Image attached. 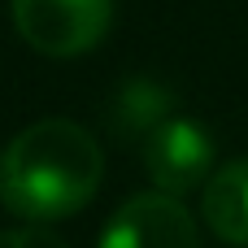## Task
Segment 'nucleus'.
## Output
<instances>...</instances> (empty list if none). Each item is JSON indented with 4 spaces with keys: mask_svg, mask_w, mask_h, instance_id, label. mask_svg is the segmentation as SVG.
<instances>
[{
    "mask_svg": "<svg viewBox=\"0 0 248 248\" xmlns=\"http://www.w3.org/2000/svg\"><path fill=\"white\" fill-rule=\"evenodd\" d=\"M105 179L96 135L70 118H39L0 153V205L22 222L78 214Z\"/></svg>",
    "mask_w": 248,
    "mask_h": 248,
    "instance_id": "f257e3e1",
    "label": "nucleus"
},
{
    "mask_svg": "<svg viewBox=\"0 0 248 248\" xmlns=\"http://www.w3.org/2000/svg\"><path fill=\"white\" fill-rule=\"evenodd\" d=\"M9 13L44 57H83L113 26V0H9Z\"/></svg>",
    "mask_w": 248,
    "mask_h": 248,
    "instance_id": "f03ea898",
    "label": "nucleus"
},
{
    "mask_svg": "<svg viewBox=\"0 0 248 248\" xmlns=\"http://www.w3.org/2000/svg\"><path fill=\"white\" fill-rule=\"evenodd\" d=\"M144 166L157 192L183 196L214 174V140L192 118H161L144 135Z\"/></svg>",
    "mask_w": 248,
    "mask_h": 248,
    "instance_id": "7ed1b4c3",
    "label": "nucleus"
},
{
    "mask_svg": "<svg viewBox=\"0 0 248 248\" xmlns=\"http://www.w3.org/2000/svg\"><path fill=\"white\" fill-rule=\"evenodd\" d=\"M100 248H201V235L179 196L140 192L109 218Z\"/></svg>",
    "mask_w": 248,
    "mask_h": 248,
    "instance_id": "20e7f679",
    "label": "nucleus"
},
{
    "mask_svg": "<svg viewBox=\"0 0 248 248\" xmlns=\"http://www.w3.org/2000/svg\"><path fill=\"white\" fill-rule=\"evenodd\" d=\"M201 214H205V222H209V231L218 240L248 248V157H235V161L218 166L205 179Z\"/></svg>",
    "mask_w": 248,
    "mask_h": 248,
    "instance_id": "39448f33",
    "label": "nucleus"
},
{
    "mask_svg": "<svg viewBox=\"0 0 248 248\" xmlns=\"http://www.w3.org/2000/svg\"><path fill=\"white\" fill-rule=\"evenodd\" d=\"M166 109H170V96L157 87V83H144V78H135V83H126V92L118 96V126L122 131H153L161 118H166Z\"/></svg>",
    "mask_w": 248,
    "mask_h": 248,
    "instance_id": "423d86ee",
    "label": "nucleus"
},
{
    "mask_svg": "<svg viewBox=\"0 0 248 248\" xmlns=\"http://www.w3.org/2000/svg\"><path fill=\"white\" fill-rule=\"evenodd\" d=\"M0 248H70V244L57 231H48L44 222H22V227L0 231Z\"/></svg>",
    "mask_w": 248,
    "mask_h": 248,
    "instance_id": "0eeeda50",
    "label": "nucleus"
}]
</instances>
